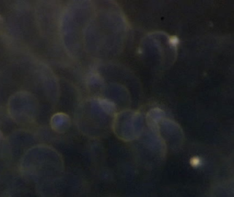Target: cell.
<instances>
[{"label":"cell","instance_id":"obj_1","mask_svg":"<svg viewBox=\"0 0 234 197\" xmlns=\"http://www.w3.org/2000/svg\"><path fill=\"white\" fill-rule=\"evenodd\" d=\"M190 164L192 167H198V166L201 165V160L198 158L195 157V158H193L191 159Z\"/></svg>","mask_w":234,"mask_h":197}]
</instances>
